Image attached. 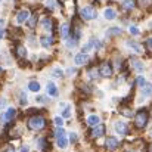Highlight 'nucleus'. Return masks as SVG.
<instances>
[{
  "label": "nucleus",
  "instance_id": "31",
  "mask_svg": "<svg viewBox=\"0 0 152 152\" xmlns=\"http://www.w3.org/2000/svg\"><path fill=\"white\" fill-rule=\"evenodd\" d=\"M130 33H132L133 36H137V34H139V28L134 27V25H132V27H130Z\"/></svg>",
  "mask_w": 152,
  "mask_h": 152
},
{
  "label": "nucleus",
  "instance_id": "22",
  "mask_svg": "<svg viewBox=\"0 0 152 152\" xmlns=\"http://www.w3.org/2000/svg\"><path fill=\"white\" fill-rule=\"evenodd\" d=\"M115 16H117V12L114 9H106L105 10V18L106 19H114Z\"/></svg>",
  "mask_w": 152,
  "mask_h": 152
},
{
  "label": "nucleus",
  "instance_id": "6",
  "mask_svg": "<svg viewBox=\"0 0 152 152\" xmlns=\"http://www.w3.org/2000/svg\"><path fill=\"white\" fill-rule=\"evenodd\" d=\"M103 134H105V126H102V124L92 126V132H90V136L92 137H101Z\"/></svg>",
  "mask_w": 152,
  "mask_h": 152
},
{
  "label": "nucleus",
  "instance_id": "16",
  "mask_svg": "<svg viewBox=\"0 0 152 152\" xmlns=\"http://www.w3.org/2000/svg\"><path fill=\"white\" fill-rule=\"evenodd\" d=\"M42 24H43V28H45V30H48V31H52V30H53V21H52L50 18H45V19L42 21Z\"/></svg>",
  "mask_w": 152,
  "mask_h": 152
},
{
  "label": "nucleus",
  "instance_id": "36",
  "mask_svg": "<svg viewBox=\"0 0 152 152\" xmlns=\"http://www.w3.org/2000/svg\"><path fill=\"white\" fill-rule=\"evenodd\" d=\"M69 112H71V109H69V106H68V108L64 111V114H62V115H64V118H68V117H69Z\"/></svg>",
  "mask_w": 152,
  "mask_h": 152
},
{
  "label": "nucleus",
  "instance_id": "24",
  "mask_svg": "<svg viewBox=\"0 0 152 152\" xmlns=\"http://www.w3.org/2000/svg\"><path fill=\"white\" fill-rule=\"evenodd\" d=\"M28 87H30L31 92H39V90H40V84H39L37 81H31V83L28 84Z\"/></svg>",
  "mask_w": 152,
  "mask_h": 152
},
{
  "label": "nucleus",
  "instance_id": "1",
  "mask_svg": "<svg viewBox=\"0 0 152 152\" xmlns=\"http://www.w3.org/2000/svg\"><path fill=\"white\" fill-rule=\"evenodd\" d=\"M148 112L143 109V111H139L137 114H136V117H134V124H136V127L137 129H145L146 127V124H148Z\"/></svg>",
  "mask_w": 152,
  "mask_h": 152
},
{
  "label": "nucleus",
  "instance_id": "38",
  "mask_svg": "<svg viewBox=\"0 0 152 152\" xmlns=\"http://www.w3.org/2000/svg\"><path fill=\"white\" fill-rule=\"evenodd\" d=\"M4 105H6V101H4V99H1V101H0V108H3Z\"/></svg>",
  "mask_w": 152,
  "mask_h": 152
},
{
  "label": "nucleus",
  "instance_id": "17",
  "mask_svg": "<svg viewBox=\"0 0 152 152\" xmlns=\"http://www.w3.org/2000/svg\"><path fill=\"white\" fill-rule=\"evenodd\" d=\"M15 114H16V111H15L13 108H9L7 112L4 114V120H6V121H12V120L15 118Z\"/></svg>",
  "mask_w": 152,
  "mask_h": 152
},
{
  "label": "nucleus",
  "instance_id": "27",
  "mask_svg": "<svg viewBox=\"0 0 152 152\" xmlns=\"http://www.w3.org/2000/svg\"><path fill=\"white\" fill-rule=\"evenodd\" d=\"M77 42H78V40H75V39L72 37V39H69V40H66V46H68L69 49H72V48H74V46L77 45Z\"/></svg>",
  "mask_w": 152,
  "mask_h": 152
},
{
  "label": "nucleus",
  "instance_id": "2",
  "mask_svg": "<svg viewBox=\"0 0 152 152\" xmlns=\"http://www.w3.org/2000/svg\"><path fill=\"white\" fill-rule=\"evenodd\" d=\"M28 127L31 130H42L46 127V120L43 117H33L28 120Z\"/></svg>",
  "mask_w": 152,
  "mask_h": 152
},
{
  "label": "nucleus",
  "instance_id": "23",
  "mask_svg": "<svg viewBox=\"0 0 152 152\" xmlns=\"http://www.w3.org/2000/svg\"><path fill=\"white\" fill-rule=\"evenodd\" d=\"M121 34V30L120 28H109L106 31V36H120Z\"/></svg>",
  "mask_w": 152,
  "mask_h": 152
},
{
  "label": "nucleus",
  "instance_id": "37",
  "mask_svg": "<svg viewBox=\"0 0 152 152\" xmlns=\"http://www.w3.org/2000/svg\"><path fill=\"white\" fill-rule=\"evenodd\" d=\"M25 103H27V96L22 93V95H21V105H25Z\"/></svg>",
  "mask_w": 152,
  "mask_h": 152
},
{
  "label": "nucleus",
  "instance_id": "20",
  "mask_svg": "<svg viewBox=\"0 0 152 152\" xmlns=\"http://www.w3.org/2000/svg\"><path fill=\"white\" fill-rule=\"evenodd\" d=\"M87 124H89V126H96V124H99V117H98V115H89Z\"/></svg>",
  "mask_w": 152,
  "mask_h": 152
},
{
  "label": "nucleus",
  "instance_id": "42",
  "mask_svg": "<svg viewBox=\"0 0 152 152\" xmlns=\"http://www.w3.org/2000/svg\"><path fill=\"white\" fill-rule=\"evenodd\" d=\"M3 24H4V21H3V19H0V27H3Z\"/></svg>",
  "mask_w": 152,
  "mask_h": 152
},
{
  "label": "nucleus",
  "instance_id": "35",
  "mask_svg": "<svg viewBox=\"0 0 152 152\" xmlns=\"http://www.w3.org/2000/svg\"><path fill=\"white\" fill-rule=\"evenodd\" d=\"M69 140H71L72 143H75V142H77V134H75V133H71V134H69Z\"/></svg>",
  "mask_w": 152,
  "mask_h": 152
},
{
  "label": "nucleus",
  "instance_id": "14",
  "mask_svg": "<svg viewBox=\"0 0 152 152\" xmlns=\"http://www.w3.org/2000/svg\"><path fill=\"white\" fill-rule=\"evenodd\" d=\"M40 43L43 45V48H50L52 45H53V37L52 36H43L40 39Z\"/></svg>",
  "mask_w": 152,
  "mask_h": 152
},
{
  "label": "nucleus",
  "instance_id": "45",
  "mask_svg": "<svg viewBox=\"0 0 152 152\" xmlns=\"http://www.w3.org/2000/svg\"><path fill=\"white\" fill-rule=\"evenodd\" d=\"M151 115H152V109H151Z\"/></svg>",
  "mask_w": 152,
  "mask_h": 152
},
{
  "label": "nucleus",
  "instance_id": "9",
  "mask_svg": "<svg viewBox=\"0 0 152 152\" xmlns=\"http://www.w3.org/2000/svg\"><path fill=\"white\" fill-rule=\"evenodd\" d=\"M115 130L120 133V134H127L129 133V126L123 121H117L115 123Z\"/></svg>",
  "mask_w": 152,
  "mask_h": 152
},
{
  "label": "nucleus",
  "instance_id": "25",
  "mask_svg": "<svg viewBox=\"0 0 152 152\" xmlns=\"http://www.w3.org/2000/svg\"><path fill=\"white\" fill-rule=\"evenodd\" d=\"M127 45H129L130 48H133V49H134L136 52H139V53L142 52V48H140V45H137V43H134V42H127Z\"/></svg>",
  "mask_w": 152,
  "mask_h": 152
},
{
  "label": "nucleus",
  "instance_id": "39",
  "mask_svg": "<svg viewBox=\"0 0 152 152\" xmlns=\"http://www.w3.org/2000/svg\"><path fill=\"white\" fill-rule=\"evenodd\" d=\"M48 6H49L50 9H53V1H52V0H49V1H48Z\"/></svg>",
  "mask_w": 152,
  "mask_h": 152
},
{
  "label": "nucleus",
  "instance_id": "21",
  "mask_svg": "<svg viewBox=\"0 0 152 152\" xmlns=\"http://www.w3.org/2000/svg\"><path fill=\"white\" fill-rule=\"evenodd\" d=\"M136 3H137L140 7H143V9H148V7H151L152 0H137Z\"/></svg>",
  "mask_w": 152,
  "mask_h": 152
},
{
  "label": "nucleus",
  "instance_id": "30",
  "mask_svg": "<svg viewBox=\"0 0 152 152\" xmlns=\"http://www.w3.org/2000/svg\"><path fill=\"white\" fill-rule=\"evenodd\" d=\"M39 145H40V148H42V149H48V143H46V139H45V137H40Z\"/></svg>",
  "mask_w": 152,
  "mask_h": 152
},
{
  "label": "nucleus",
  "instance_id": "44",
  "mask_svg": "<svg viewBox=\"0 0 152 152\" xmlns=\"http://www.w3.org/2000/svg\"><path fill=\"white\" fill-rule=\"evenodd\" d=\"M6 152H13V149H9V151H6Z\"/></svg>",
  "mask_w": 152,
  "mask_h": 152
},
{
  "label": "nucleus",
  "instance_id": "7",
  "mask_svg": "<svg viewBox=\"0 0 152 152\" xmlns=\"http://www.w3.org/2000/svg\"><path fill=\"white\" fill-rule=\"evenodd\" d=\"M118 145H120V142H118L115 137H108L106 142H105V146H106L108 151H115V149L118 148Z\"/></svg>",
  "mask_w": 152,
  "mask_h": 152
},
{
  "label": "nucleus",
  "instance_id": "11",
  "mask_svg": "<svg viewBox=\"0 0 152 152\" xmlns=\"http://www.w3.org/2000/svg\"><path fill=\"white\" fill-rule=\"evenodd\" d=\"M75 64L77 65H84L87 61H89V56L84 53V52H81V53H78V55H75Z\"/></svg>",
  "mask_w": 152,
  "mask_h": 152
},
{
  "label": "nucleus",
  "instance_id": "5",
  "mask_svg": "<svg viewBox=\"0 0 152 152\" xmlns=\"http://www.w3.org/2000/svg\"><path fill=\"white\" fill-rule=\"evenodd\" d=\"M80 13H81V16H83L84 19H95L96 15H98L96 10H95L92 6H86V7H83Z\"/></svg>",
  "mask_w": 152,
  "mask_h": 152
},
{
  "label": "nucleus",
  "instance_id": "41",
  "mask_svg": "<svg viewBox=\"0 0 152 152\" xmlns=\"http://www.w3.org/2000/svg\"><path fill=\"white\" fill-rule=\"evenodd\" d=\"M21 152H28V148H27V146H24V148H22V151Z\"/></svg>",
  "mask_w": 152,
  "mask_h": 152
},
{
  "label": "nucleus",
  "instance_id": "12",
  "mask_svg": "<svg viewBox=\"0 0 152 152\" xmlns=\"http://www.w3.org/2000/svg\"><path fill=\"white\" fill-rule=\"evenodd\" d=\"M69 33H71V25L66 22V24H62V27H61V36H62V39H68L69 37Z\"/></svg>",
  "mask_w": 152,
  "mask_h": 152
},
{
  "label": "nucleus",
  "instance_id": "15",
  "mask_svg": "<svg viewBox=\"0 0 152 152\" xmlns=\"http://www.w3.org/2000/svg\"><path fill=\"white\" fill-rule=\"evenodd\" d=\"M136 6V0H123V7L126 10H132Z\"/></svg>",
  "mask_w": 152,
  "mask_h": 152
},
{
  "label": "nucleus",
  "instance_id": "10",
  "mask_svg": "<svg viewBox=\"0 0 152 152\" xmlns=\"http://www.w3.org/2000/svg\"><path fill=\"white\" fill-rule=\"evenodd\" d=\"M15 56H16L18 59H24V58L27 56V49H25L22 45H18V46L15 48Z\"/></svg>",
  "mask_w": 152,
  "mask_h": 152
},
{
  "label": "nucleus",
  "instance_id": "4",
  "mask_svg": "<svg viewBox=\"0 0 152 152\" xmlns=\"http://www.w3.org/2000/svg\"><path fill=\"white\" fill-rule=\"evenodd\" d=\"M99 74L102 77H105V78L112 75V66H111L109 62H102L101 66H99Z\"/></svg>",
  "mask_w": 152,
  "mask_h": 152
},
{
  "label": "nucleus",
  "instance_id": "33",
  "mask_svg": "<svg viewBox=\"0 0 152 152\" xmlns=\"http://www.w3.org/2000/svg\"><path fill=\"white\" fill-rule=\"evenodd\" d=\"M145 45H146V48H148V50H149V52H151V53H152V37H149V39L146 40V43H145Z\"/></svg>",
  "mask_w": 152,
  "mask_h": 152
},
{
  "label": "nucleus",
  "instance_id": "13",
  "mask_svg": "<svg viewBox=\"0 0 152 152\" xmlns=\"http://www.w3.org/2000/svg\"><path fill=\"white\" fill-rule=\"evenodd\" d=\"M130 64H132V66L136 69V71H139V72H142L145 68H143V64L139 61V59H136V58H132L130 59Z\"/></svg>",
  "mask_w": 152,
  "mask_h": 152
},
{
  "label": "nucleus",
  "instance_id": "18",
  "mask_svg": "<svg viewBox=\"0 0 152 152\" xmlns=\"http://www.w3.org/2000/svg\"><path fill=\"white\" fill-rule=\"evenodd\" d=\"M48 93L50 96H58V87L53 84V83H49L48 84Z\"/></svg>",
  "mask_w": 152,
  "mask_h": 152
},
{
  "label": "nucleus",
  "instance_id": "32",
  "mask_svg": "<svg viewBox=\"0 0 152 152\" xmlns=\"http://www.w3.org/2000/svg\"><path fill=\"white\" fill-rule=\"evenodd\" d=\"M55 124H56L58 127H62V124H64V120H62L61 117H56V118H55Z\"/></svg>",
  "mask_w": 152,
  "mask_h": 152
},
{
  "label": "nucleus",
  "instance_id": "29",
  "mask_svg": "<svg viewBox=\"0 0 152 152\" xmlns=\"http://www.w3.org/2000/svg\"><path fill=\"white\" fill-rule=\"evenodd\" d=\"M136 84L142 87V86H145V84H146V80H145L143 77H137V78H136Z\"/></svg>",
  "mask_w": 152,
  "mask_h": 152
},
{
  "label": "nucleus",
  "instance_id": "46",
  "mask_svg": "<svg viewBox=\"0 0 152 152\" xmlns=\"http://www.w3.org/2000/svg\"><path fill=\"white\" fill-rule=\"evenodd\" d=\"M0 72H1V68H0Z\"/></svg>",
  "mask_w": 152,
  "mask_h": 152
},
{
  "label": "nucleus",
  "instance_id": "40",
  "mask_svg": "<svg viewBox=\"0 0 152 152\" xmlns=\"http://www.w3.org/2000/svg\"><path fill=\"white\" fill-rule=\"evenodd\" d=\"M3 37H4V31H3V30H0V40H1Z\"/></svg>",
  "mask_w": 152,
  "mask_h": 152
},
{
  "label": "nucleus",
  "instance_id": "34",
  "mask_svg": "<svg viewBox=\"0 0 152 152\" xmlns=\"http://www.w3.org/2000/svg\"><path fill=\"white\" fill-rule=\"evenodd\" d=\"M55 77H62V71L61 69H53V72H52Z\"/></svg>",
  "mask_w": 152,
  "mask_h": 152
},
{
  "label": "nucleus",
  "instance_id": "26",
  "mask_svg": "<svg viewBox=\"0 0 152 152\" xmlns=\"http://www.w3.org/2000/svg\"><path fill=\"white\" fill-rule=\"evenodd\" d=\"M36 24H37V15H34V16H31V18L28 19V27H30V28H34Z\"/></svg>",
  "mask_w": 152,
  "mask_h": 152
},
{
  "label": "nucleus",
  "instance_id": "19",
  "mask_svg": "<svg viewBox=\"0 0 152 152\" xmlns=\"http://www.w3.org/2000/svg\"><path fill=\"white\" fill-rule=\"evenodd\" d=\"M142 95H143V96H152V86L151 84L142 86Z\"/></svg>",
  "mask_w": 152,
  "mask_h": 152
},
{
  "label": "nucleus",
  "instance_id": "3",
  "mask_svg": "<svg viewBox=\"0 0 152 152\" xmlns=\"http://www.w3.org/2000/svg\"><path fill=\"white\" fill-rule=\"evenodd\" d=\"M56 143L59 148L66 146V134H65V130L62 127H58V130H56Z\"/></svg>",
  "mask_w": 152,
  "mask_h": 152
},
{
  "label": "nucleus",
  "instance_id": "28",
  "mask_svg": "<svg viewBox=\"0 0 152 152\" xmlns=\"http://www.w3.org/2000/svg\"><path fill=\"white\" fill-rule=\"evenodd\" d=\"M121 114H123L124 117H133V111H132V109H129V108H127V109H126V108H123V109H121Z\"/></svg>",
  "mask_w": 152,
  "mask_h": 152
},
{
  "label": "nucleus",
  "instance_id": "8",
  "mask_svg": "<svg viewBox=\"0 0 152 152\" xmlns=\"http://www.w3.org/2000/svg\"><path fill=\"white\" fill-rule=\"evenodd\" d=\"M28 18H30V12H28V9H22V10H19L18 15H16V21H18V24H22V22L28 21Z\"/></svg>",
  "mask_w": 152,
  "mask_h": 152
},
{
  "label": "nucleus",
  "instance_id": "43",
  "mask_svg": "<svg viewBox=\"0 0 152 152\" xmlns=\"http://www.w3.org/2000/svg\"><path fill=\"white\" fill-rule=\"evenodd\" d=\"M148 149H149V152H152V145H149V146H148Z\"/></svg>",
  "mask_w": 152,
  "mask_h": 152
}]
</instances>
